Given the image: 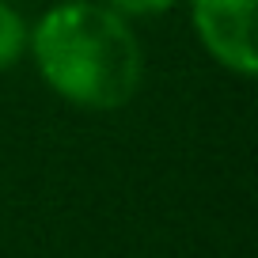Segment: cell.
<instances>
[{
	"label": "cell",
	"instance_id": "cell-1",
	"mask_svg": "<svg viewBox=\"0 0 258 258\" xmlns=\"http://www.w3.org/2000/svg\"><path fill=\"white\" fill-rule=\"evenodd\" d=\"M27 53L53 95L110 114L137 99L145 49L129 19L99 0H61L27 34Z\"/></svg>",
	"mask_w": 258,
	"mask_h": 258
},
{
	"label": "cell",
	"instance_id": "cell-3",
	"mask_svg": "<svg viewBox=\"0 0 258 258\" xmlns=\"http://www.w3.org/2000/svg\"><path fill=\"white\" fill-rule=\"evenodd\" d=\"M27 34H31V27L19 16V8L12 0H0V73L27 53Z\"/></svg>",
	"mask_w": 258,
	"mask_h": 258
},
{
	"label": "cell",
	"instance_id": "cell-2",
	"mask_svg": "<svg viewBox=\"0 0 258 258\" xmlns=\"http://www.w3.org/2000/svg\"><path fill=\"white\" fill-rule=\"evenodd\" d=\"M190 23L205 53L217 64H224L228 73H258L254 0H190Z\"/></svg>",
	"mask_w": 258,
	"mask_h": 258
},
{
	"label": "cell",
	"instance_id": "cell-4",
	"mask_svg": "<svg viewBox=\"0 0 258 258\" xmlns=\"http://www.w3.org/2000/svg\"><path fill=\"white\" fill-rule=\"evenodd\" d=\"M110 8H118L121 16H156V12L175 8L178 0H106Z\"/></svg>",
	"mask_w": 258,
	"mask_h": 258
}]
</instances>
